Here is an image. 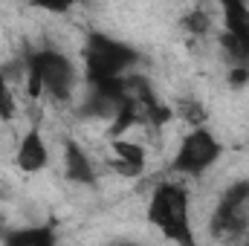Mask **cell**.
I'll use <instances>...</instances> for the list:
<instances>
[{
    "mask_svg": "<svg viewBox=\"0 0 249 246\" xmlns=\"http://www.w3.org/2000/svg\"><path fill=\"white\" fill-rule=\"evenodd\" d=\"M148 223L162 232V238L174 244H191V223H188V191L174 180H165L154 188L148 200Z\"/></svg>",
    "mask_w": 249,
    "mask_h": 246,
    "instance_id": "obj_1",
    "label": "cell"
},
{
    "mask_svg": "<svg viewBox=\"0 0 249 246\" xmlns=\"http://www.w3.org/2000/svg\"><path fill=\"white\" fill-rule=\"evenodd\" d=\"M26 84L29 96L50 93L55 102H67L75 93V67L55 50H41L26 61Z\"/></svg>",
    "mask_w": 249,
    "mask_h": 246,
    "instance_id": "obj_2",
    "label": "cell"
},
{
    "mask_svg": "<svg viewBox=\"0 0 249 246\" xmlns=\"http://www.w3.org/2000/svg\"><path fill=\"white\" fill-rule=\"evenodd\" d=\"M139 61V53L116 41L110 35H90L87 47H84V72L87 81H105V78H122L127 70Z\"/></svg>",
    "mask_w": 249,
    "mask_h": 246,
    "instance_id": "obj_3",
    "label": "cell"
},
{
    "mask_svg": "<svg viewBox=\"0 0 249 246\" xmlns=\"http://www.w3.org/2000/svg\"><path fill=\"white\" fill-rule=\"evenodd\" d=\"M220 154H223L220 139L209 127L194 124L183 136V142H180V148H177V154L171 159V171L186 174V177H200L220 159Z\"/></svg>",
    "mask_w": 249,
    "mask_h": 246,
    "instance_id": "obj_4",
    "label": "cell"
},
{
    "mask_svg": "<svg viewBox=\"0 0 249 246\" xmlns=\"http://www.w3.org/2000/svg\"><path fill=\"white\" fill-rule=\"evenodd\" d=\"M223 12V38L232 64H249V3L247 0H220Z\"/></svg>",
    "mask_w": 249,
    "mask_h": 246,
    "instance_id": "obj_5",
    "label": "cell"
},
{
    "mask_svg": "<svg viewBox=\"0 0 249 246\" xmlns=\"http://www.w3.org/2000/svg\"><path fill=\"white\" fill-rule=\"evenodd\" d=\"M247 220H249V183H238L217 203L214 217H212V229H214V235H235L247 226Z\"/></svg>",
    "mask_w": 249,
    "mask_h": 246,
    "instance_id": "obj_6",
    "label": "cell"
},
{
    "mask_svg": "<svg viewBox=\"0 0 249 246\" xmlns=\"http://www.w3.org/2000/svg\"><path fill=\"white\" fill-rule=\"evenodd\" d=\"M15 162H18V168L23 174H38V171L47 168L50 148H47V142H44V136H41L38 127H32V130L23 133V139L18 145V154H15Z\"/></svg>",
    "mask_w": 249,
    "mask_h": 246,
    "instance_id": "obj_7",
    "label": "cell"
},
{
    "mask_svg": "<svg viewBox=\"0 0 249 246\" xmlns=\"http://www.w3.org/2000/svg\"><path fill=\"white\" fill-rule=\"evenodd\" d=\"M113 168L122 177H139L145 171V148L127 139L113 142Z\"/></svg>",
    "mask_w": 249,
    "mask_h": 246,
    "instance_id": "obj_8",
    "label": "cell"
},
{
    "mask_svg": "<svg viewBox=\"0 0 249 246\" xmlns=\"http://www.w3.org/2000/svg\"><path fill=\"white\" fill-rule=\"evenodd\" d=\"M64 168H67V177L75 180V183H96V168L87 157V151L78 145V142H67L64 148Z\"/></svg>",
    "mask_w": 249,
    "mask_h": 246,
    "instance_id": "obj_9",
    "label": "cell"
},
{
    "mask_svg": "<svg viewBox=\"0 0 249 246\" xmlns=\"http://www.w3.org/2000/svg\"><path fill=\"white\" fill-rule=\"evenodd\" d=\"M55 241V232L47 226H35V229H18L6 235V244L15 246H50Z\"/></svg>",
    "mask_w": 249,
    "mask_h": 246,
    "instance_id": "obj_10",
    "label": "cell"
},
{
    "mask_svg": "<svg viewBox=\"0 0 249 246\" xmlns=\"http://www.w3.org/2000/svg\"><path fill=\"white\" fill-rule=\"evenodd\" d=\"M183 29L186 32H191L194 38H200V35H206L209 29H212V18L206 15V12H188L186 18H183Z\"/></svg>",
    "mask_w": 249,
    "mask_h": 246,
    "instance_id": "obj_11",
    "label": "cell"
},
{
    "mask_svg": "<svg viewBox=\"0 0 249 246\" xmlns=\"http://www.w3.org/2000/svg\"><path fill=\"white\" fill-rule=\"evenodd\" d=\"M15 113V96H12V87L6 81V72L0 70V119H9Z\"/></svg>",
    "mask_w": 249,
    "mask_h": 246,
    "instance_id": "obj_12",
    "label": "cell"
},
{
    "mask_svg": "<svg viewBox=\"0 0 249 246\" xmlns=\"http://www.w3.org/2000/svg\"><path fill=\"white\" fill-rule=\"evenodd\" d=\"M35 9H44V12H50V15H64V12H70L72 6H75V0H29Z\"/></svg>",
    "mask_w": 249,
    "mask_h": 246,
    "instance_id": "obj_13",
    "label": "cell"
},
{
    "mask_svg": "<svg viewBox=\"0 0 249 246\" xmlns=\"http://www.w3.org/2000/svg\"><path fill=\"white\" fill-rule=\"evenodd\" d=\"M249 81V64H235L232 72H229V84L232 87H244Z\"/></svg>",
    "mask_w": 249,
    "mask_h": 246,
    "instance_id": "obj_14",
    "label": "cell"
}]
</instances>
